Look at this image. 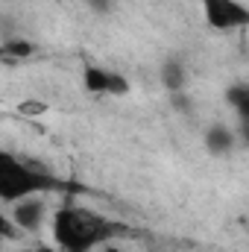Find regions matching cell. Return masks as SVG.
Instances as JSON below:
<instances>
[{
	"label": "cell",
	"instance_id": "1",
	"mask_svg": "<svg viewBox=\"0 0 249 252\" xmlns=\"http://www.w3.org/2000/svg\"><path fill=\"white\" fill-rule=\"evenodd\" d=\"M112 235V226L85 208H62L53 214V241L64 252H88Z\"/></svg>",
	"mask_w": 249,
	"mask_h": 252
},
{
	"label": "cell",
	"instance_id": "2",
	"mask_svg": "<svg viewBox=\"0 0 249 252\" xmlns=\"http://www.w3.org/2000/svg\"><path fill=\"white\" fill-rule=\"evenodd\" d=\"M53 188H56V182L47 173L30 170L15 156L0 153V199L3 202L15 205V202H21L27 196H35V193H44V190H53Z\"/></svg>",
	"mask_w": 249,
	"mask_h": 252
},
{
	"label": "cell",
	"instance_id": "3",
	"mask_svg": "<svg viewBox=\"0 0 249 252\" xmlns=\"http://www.w3.org/2000/svg\"><path fill=\"white\" fill-rule=\"evenodd\" d=\"M202 18L214 30H244L249 27V9L238 0H199Z\"/></svg>",
	"mask_w": 249,
	"mask_h": 252
},
{
	"label": "cell",
	"instance_id": "4",
	"mask_svg": "<svg viewBox=\"0 0 249 252\" xmlns=\"http://www.w3.org/2000/svg\"><path fill=\"white\" fill-rule=\"evenodd\" d=\"M12 220L21 226V232H35V229H41V223H44V202H41L38 196H27V199L15 202Z\"/></svg>",
	"mask_w": 249,
	"mask_h": 252
},
{
	"label": "cell",
	"instance_id": "5",
	"mask_svg": "<svg viewBox=\"0 0 249 252\" xmlns=\"http://www.w3.org/2000/svg\"><path fill=\"white\" fill-rule=\"evenodd\" d=\"M82 85L88 94H109V70L103 67H85L82 70Z\"/></svg>",
	"mask_w": 249,
	"mask_h": 252
},
{
	"label": "cell",
	"instance_id": "6",
	"mask_svg": "<svg viewBox=\"0 0 249 252\" xmlns=\"http://www.w3.org/2000/svg\"><path fill=\"white\" fill-rule=\"evenodd\" d=\"M161 79H164V88L182 91V88H185V67H182V62L170 59V62L161 67Z\"/></svg>",
	"mask_w": 249,
	"mask_h": 252
},
{
	"label": "cell",
	"instance_id": "7",
	"mask_svg": "<svg viewBox=\"0 0 249 252\" xmlns=\"http://www.w3.org/2000/svg\"><path fill=\"white\" fill-rule=\"evenodd\" d=\"M232 144H235V138H232V132H229V129L214 126V129L208 132V147H211V153L223 156V153H229V150H232Z\"/></svg>",
	"mask_w": 249,
	"mask_h": 252
},
{
	"label": "cell",
	"instance_id": "8",
	"mask_svg": "<svg viewBox=\"0 0 249 252\" xmlns=\"http://www.w3.org/2000/svg\"><path fill=\"white\" fill-rule=\"evenodd\" d=\"M229 103H232V109L244 118V121H249V85H235V88H229Z\"/></svg>",
	"mask_w": 249,
	"mask_h": 252
},
{
	"label": "cell",
	"instance_id": "9",
	"mask_svg": "<svg viewBox=\"0 0 249 252\" xmlns=\"http://www.w3.org/2000/svg\"><path fill=\"white\" fill-rule=\"evenodd\" d=\"M109 94L112 97H126L129 94V79L124 73H109Z\"/></svg>",
	"mask_w": 249,
	"mask_h": 252
},
{
	"label": "cell",
	"instance_id": "10",
	"mask_svg": "<svg viewBox=\"0 0 249 252\" xmlns=\"http://www.w3.org/2000/svg\"><path fill=\"white\" fill-rule=\"evenodd\" d=\"M3 50H6V56H21V59L32 53V47H30L27 41H6V47H3Z\"/></svg>",
	"mask_w": 249,
	"mask_h": 252
},
{
	"label": "cell",
	"instance_id": "11",
	"mask_svg": "<svg viewBox=\"0 0 249 252\" xmlns=\"http://www.w3.org/2000/svg\"><path fill=\"white\" fill-rule=\"evenodd\" d=\"M18 112H21V115H44V112H47V103H41V100H27V103L18 106Z\"/></svg>",
	"mask_w": 249,
	"mask_h": 252
}]
</instances>
